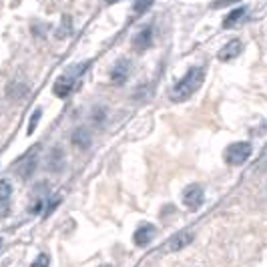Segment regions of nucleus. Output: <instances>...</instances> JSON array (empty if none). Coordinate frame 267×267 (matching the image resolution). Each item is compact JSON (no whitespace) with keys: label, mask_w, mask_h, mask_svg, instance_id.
Listing matches in <instances>:
<instances>
[{"label":"nucleus","mask_w":267,"mask_h":267,"mask_svg":"<svg viewBox=\"0 0 267 267\" xmlns=\"http://www.w3.org/2000/svg\"><path fill=\"white\" fill-rule=\"evenodd\" d=\"M191 241H193V233L181 231V233L173 235V237L167 241V249H169V251H181V249H185Z\"/></svg>","instance_id":"9b49d317"},{"label":"nucleus","mask_w":267,"mask_h":267,"mask_svg":"<svg viewBox=\"0 0 267 267\" xmlns=\"http://www.w3.org/2000/svg\"><path fill=\"white\" fill-rule=\"evenodd\" d=\"M243 52V42L239 40V38H233V40H229L221 50H219V60H223V62H227V60H233L235 56H239Z\"/></svg>","instance_id":"0eeeda50"},{"label":"nucleus","mask_w":267,"mask_h":267,"mask_svg":"<svg viewBox=\"0 0 267 267\" xmlns=\"http://www.w3.org/2000/svg\"><path fill=\"white\" fill-rule=\"evenodd\" d=\"M151 4H153V0H137V2H135V12L137 14H143L145 10H149Z\"/></svg>","instance_id":"f3484780"},{"label":"nucleus","mask_w":267,"mask_h":267,"mask_svg":"<svg viewBox=\"0 0 267 267\" xmlns=\"http://www.w3.org/2000/svg\"><path fill=\"white\" fill-rule=\"evenodd\" d=\"M128 74H130V62H128L126 58H120V60H116V62H114V66L110 68L108 78H110V82H112V84L120 86V84H124V82H126Z\"/></svg>","instance_id":"39448f33"},{"label":"nucleus","mask_w":267,"mask_h":267,"mask_svg":"<svg viewBox=\"0 0 267 267\" xmlns=\"http://www.w3.org/2000/svg\"><path fill=\"white\" fill-rule=\"evenodd\" d=\"M0 249H2V237H0Z\"/></svg>","instance_id":"aec40b11"},{"label":"nucleus","mask_w":267,"mask_h":267,"mask_svg":"<svg viewBox=\"0 0 267 267\" xmlns=\"http://www.w3.org/2000/svg\"><path fill=\"white\" fill-rule=\"evenodd\" d=\"M153 237H155V227L151 225V223H143V225H139V229L135 231V243L139 245V247H147L151 241H153Z\"/></svg>","instance_id":"9d476101"},{"label":"nucleus","mask_w":267,"mask_h":267,"mask_svg":"<svg viewBox=\"0 0 267 267\" xmlns=\"http://www.w3.org/2000/svg\"><path fill=\"white\" fill-rule=\"evenodd\" d=\"M86 68V62H82V64H76L74 68H70L68 72H64L62 76H58V80L54 82V86H52V90H54V94L56 96H60V98H66L72 90H74V80L80 76L78 72H82Z\"/></svg>","instance_id":"f03ea898"},{"label":"nucleus","mask_w":267,"mask_h":267,"mask_svg":"<svg viewBox=\"0 0 267 267\" xmlns=\"http://www.w3.org/2000/svg\"><path fill=\"white\" fill-rule=\"evenodd\" d=\"M14 169H16V175L20 179H30L32 173L36 171V155H34V151H30L22 159H18L16 165H14Z\"/></svg>","instance_id":"423d86ee"},{"label":"nucleus","mask_w":267,"mask_h":267,"mask_svg":"<svg viewBox=\"0 0 267 267\" xmlns=\"http://www.w3.org/2000/svg\"><path fill=\"white\" fill-rule=\"evenodd\" d=\"M28 94V86L26 84H20V82H14L8 86V96L10 98H22Z\"/></svg>","instance_id":"4468645a"},{"label":"nucleus","mask_w":267,"mask_h":267,"mask_svg":"<svg viewBox=\"0 0 267 267\" xmlns=\"http://www.w3.org/2000/svg\"><path fill=\"white\" fill-rule=\"evenodd\" d=\"M64 163H66L64 153H62V149H58V147H54V149L46 155V169H48L50 173L62 171V169H64Z\"/></svg>","instance_id":"1a4fd4ad"},{"label":"nucleus","mask_w":267,"mask_h":267,"mask_svg":"<svg viewBox=\"0 0 267 267\" xmlns=\"http://www.w3.org/2000/svg\"><path fill=\"white\" fill-rule=\"evenodd\" d=\"M40 114H42V110H40V108H36V110L32 112V116H30V124H28V135H32V132H34V128H36V124H38Z\"/></svg>","instance_id":"a211bd4d"},{"label":"nucleus","mask_w":267,"mask_h":267,"mask_svg":"<svg viewBox=\"0 0 267 267\" xmlns=\"http://www.w3.org/2000/svg\"><path fill=\"white\" fill-rule=\"evenodd\" d=\"M48 265H50V257H48V253H40V255L32 261L30 267H48Z\"/></svg>","instance_id":"dca6fc26"},{"label":"nucleus","mask_w":267,"mask_h":267,"mask_svg":"<svg viewBox=\"0 0 267 267\" xmlns=\"http://www.w3.org/2000/svg\"><path fill=\"white\" fill-rule=\"evenodd\" d=\"M12 195V185L8 181H0V201H8Z\"/></svg>","instance_id":"2eb2a0df"},{"label":"nucleus","mask_w":267,"mask_h":267,"mask_svg":"<svg viewBox=\"0 0 267 267\" xmlns=\"http://www.w3.org/2000/svg\"><path fill=\"white\" fill-rule=\"evenodd\" d=\"M151 44H153V28H151V26H145L143 30L137 32L135 38H132V48H135L137 52L147 50Z\"/></svg>","instance_id":"6e6552de"},{"label":"nucleus","mask_w":267,"mask_h":267,"mask_svg":"<svg viewBox=\"0 0 267 267\" xmlns=\"http://www.w3.org/2000/svg\"><path fill=\"white\" fill-rule=\"evenodd\" d=\"M251 143H247V141H239V143H233V145H229L227 149H225V153H223V157H225V161L229 163V165H243L249 157H251Z\"/></svg>","instance_id":"7ed1b4c3"},{"label":"nucleus","mask_w":267,"mask_h":267,"mask_svg":"<svg viewBox=\"0 0 267 267\" xmlns=\"http://www.w3.org/2000/svg\"><path fill=\"white\" fill-rule=\"evenodd\" d=\"M243 16H245V8H243V6H241V8H235L233 12H229V14L225 16L223 26H225V28H233V26H235V24H237Z\"/></svg>","instance_id":"ddd939ff"},{"label":"nucleus","mask_w":267,"mask_h":267,"mask_svg":"<svg viewBox=\"0 0 267 267\" xmlns=\"http://www.w3.org/2000/svg\"><path fill=\"white\" fill-rule=\"evenodd\" d=\"M203 199H205V193H203V187L199 185H189L183 191V205L189 211H197L203 205Z\"/></svg>","instance_id":"20e7f679"},{"label":"nucleus","mask_w":267,"mask_h":267,"mask_svg":"<svg viewBox=\"0 0 267 267\" xmlns=\"http://www.w3.org/2000/svg\"><path fill=\"white\" fill-rule=\"evenodd\" d=\"M106 2H108V4H114V2H118V0H106Z\"/></svg>","instance_id":"6ab92c4d"},{"label":"nucleus","mask_w":267,"mask_h":267,"mask_svg":"<svg viewBox=\"0 0 267 267\" xmlns=\"http://www.w3.org/2000/svg\"><path fill=\"white\" fill-rule=\"evenodd\" d=\"M90 143H92V139H90V132L86 128H76L72 132V145L74 147H78V149L84 151V149L90 147Z\"/></svg>","instance_id":"f8f14e48"},{"label":"nucleus","mask_w":267,"mask_h":267,"mask_svg":"<svg viewBox=\"0 0 267 267\" xmlns=\"http://www.w3.org/2000/svg\"><path fill=\"white\" fill-rule=\"evenodd\" d=\"M100 267H110V265H100Z\"/></svg>","instance_id":"412c9836"},{"label":"nucleus","mask_w":267,"mask_h":267,"mask_svg":"<svg viewBox=\"0 0 267 267\" xmlns=\"http://www.w3.org/2000/svg\"><path fill=\"white\" fill-rule=\"evenodd\" d=\"M203 80H205V70H203L201 66H191V68L187 70V74L171 88L169 98H171L173 102H183V100L191 98V96L201 88Z\"/></svg>","instance_id":"f257e3e1"}]
</instances>
